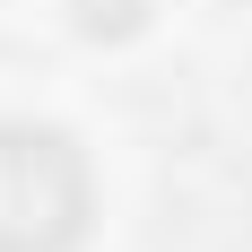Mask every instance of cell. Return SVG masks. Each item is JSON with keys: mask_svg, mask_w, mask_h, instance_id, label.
<instances>
[{"mask_svg": "<svg viewBox=\"0 0 252 252\" xmlns=\"http://www.w3.org/2000/svg\"><path fill=\"white\" fill-rule=\"evenodd\" d=\"M96 218V183L70 130L0 122V252H78Z\"/></svg>", "mask_w": 252, "mask_h": 252, "instance_id": "6da1fadb", "label": "cell"}]
</instances>
